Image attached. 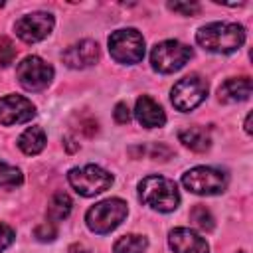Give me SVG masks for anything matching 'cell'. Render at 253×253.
<instances>
[{
    "label": "cell",
    "mask_w": 253,
    "mask_h": 253,
    "mask_svg": "<svg viewBox=\"0 0 253 253\" xmlns=\"http://www.w3.org/2000/svg\"><path fill=\"white\" fill-rule=\"evenodd\" d=\"M196 42L211 53H233L245 42V28L235 22H211L196 32Z\"/></svg>",
    "instance_id": "1"
},
{
    "label": "cell",
    "mask_w": 253,
    "mask_h": 253,
    "mask_svg": "<svg viewBox=\"0 0 253 253\" xmlns=\"http://www.w3.org/2000/svg\"><path fill=\"white\" fill-rule=\"evenodd\" d=\"M138 200L162 213L174 211L180 206V194L172 180L152 174L138 182Z\"/></svg>",
    "instance_id": "2"
},
{
    "label": "cell",
    "mask_w": 253,
    "mask_h": 253,
    "mask_svg": "<svg viewBox=\"0 0 253 253\" xmlns=\"http://www.w3.org/2000/svg\"><path fill=\"white\" fill-rule=\"evenodd\" d=\"M126 213H128L126 202H123L121 198H109V200H103L87 210L85 223L93 233L105 235V233H111L113 229H117L125 221Z\"/></svg>",
    "instance_id": "3"
},
{
    "label": "cell",
    "mask_w": 253,
    "mask_h": 253,
    "mask_svg": "<svg viewBox=\"0 0 253 253\" xmlns=\"http://www.w3.org/2000/svg\"><path fill=\"white\" fill-rule=\"evenodd\" d=\"M109 53L117 63L134 65L144 57V38L134 28H123L109 36Z\"/></svg>",
    "instance_id": "4"
},
{
    "label": "cell",
    "mask_w": 253,
    "mask_h": 253,
    "mask_svg": "<svg viewBox=\"0 0 253 253\" xmlns=\"http://www.w3.org/2000/svg\"><path fill=\"white\" fill-rule=\"evenodd\" d=\"M67 180L71 184V188L85 198L97 196L105 190H109L113 186V174L97 164H85L79 168H71L67 174Z\"/></svg>",
    "instance_id": "5"
},
{
    "label": "cell",
    "mask_w": 253,
    "mask_h": 253,
    "mask_svg": "<svg viewBox=\"0 0 253 253\" xmlns=\"http://www.w3.org/2000/svg\"><path fill=\"white\" fill-rule=\"evenodd\" d=\"M192 55L194 51L190 45L178 40H164L152 47L150 63H152V69L158 73H174L182 69L192 59Z\"/></svg>",
    "instance_id": "6"
},
{
    "label": "cell",
    "mask_w": 253,
    "mask_h": 253,
    "mask_svg": "<svg viewBox=\"0 0 253 253\" xmlns=\"http://www.w3.org/2000/svg\"><path fill=\"white\" fill-rule=\"evenodd\" d=\"M182 184L186 190L198 196H217L227 188V176L211 166H196L182 174Z\"/></svg>",
    "instance_id": "7"
},
{
    "label": "cell",
    "mask_w": 253,
    "mask_h": 253,
    "mask_svg": "<svg viewBox=\"0 0 253 253\" xmlns=\"http://www.w3.org/2000/svg\"><path fill=\"white\" fill-rule=\"evenodd\" d=\"M206 95H208V81L204 77L192 73L174 83V87L170 91V101L178 111L190 113L198 105H202Z\"/></svg>",
    "instance_id": "8"
},
{
    "label": "cell",
    "mask_w": 253,
    "mask_h": 253,
    "mask_svg": "<svg viewBox=\"0 0 253 253\" xmlns=\"http://www.w3.org/2000/svg\"><path fill=\"white\" fill-rule=\"evenodd\" d=\"M16 77L26 91H43L53 79V67L38 55H28L18 63Z\"/></svg>",
    "instance_id": "9"
},
{
    "label": "cell",
    "mask_w": 253,
    "mask_h": 253,
    "mask_svg": "<svg viewBox=\"0 0 253 253\" xmlns=\"http://www.w3.org/2000/svg\"><path fill=\"white\" fill-rule=\"evenodd\" d=\"M53 24H55V20L49 12H32V14L22 16L20 20H16L14 32L22 42L38 43L51 34Z\"/></svg>",
    "instance_id": "10"
},
{
    "label": "cell",
    "mask_w": 253,
    "mask_h": 253,
    "mask_svg": "<svg viewBox=\"0 0 253 253\" xmlns=\"http://www.w3.org/2000/svg\"><path fill=\"white\" fill-rule=\"evenodd\" d=\"M36 117V107L30 99L22 95H4L0 97V123L4 126L22 125Z\"/></svg>",
    "instance_id": "11"
},
{
    "label": "cell",
    "mask_w": 253,
    "mask_h": 253,
    "mask_svg": "<svg viewBox=\"0 0 253 253\" xmlns=\"http://www.w3.org/2000/svg\"><path fill=\"white\" fill-rule=\"evenodd\" d=\"M61 59L67 67L71 69H85L91 67L99 61V45L93 40H81L73 45H69L63 53Z\"/></svg>",
    "instance_id": "12"
},
{
    "label": "cell",
    "mask_w": 253,
    "mask_h": 253,
    "mask_svg": "<svg viewBox=\"0 0 253 253\" xmlns=\"http://www.w3.org/2000/svg\"><path fill=\"white\" fill-rule=\"evenodd\" d=\"M168 245L174 253H210L208 241L190 227H176L168 233Z\"/></svg>",
    "instance_id": "13"
},
{
    "label": "cell",
    "mask_w": 253,
    "mask_h": 253,
    "mask_svg": "<svg viewBox=\"0 0 253 253\" xmlns=\"http://www.w3.org/2000/svg\"><path fill=\"white\" fill-rule=\"evenodd\" d=\"M134 117L136 121L144 126V128H156V126H164L166 123V115L164 109L148 95H142L136 99L134 105Z\"/></svg>",
    "instance_id": "14"
},
{
    "label": "cell",
    "mask_w": 253,
    "mask_h": 253,
    "mask_svg": "<svg viewBox=\"0 0 253 253\" xmlns=\"http://www.w3.org/2000/svg\"><path fill=\"white\" fill-rule=\"evenodd\" d=\"M253 83L249 77H231L227 81H223L217 89V99L221 103H241L247 101L251 95Z\"/></svg>",
    "instance_id": "15"
},
{
    "label": "cell",
    "mask_w": 253,
    "mask_h": 253,
    "mask_svg": "<svg viewBox=\"0 0 253 253\" xmlns=\"http://www.w3.org/2000/svg\"><path fill=\"white\" fill-rule=\"evenodd\" d=\"M178 138L186 148L194 152H206L211 146V136L204 126H188L178 132Z\"/></svg>",
    "instance_id": "16"
},
{
    "label": "cell",
    "mask_w": 253,
    "mask_h": 253,
    "mask_svg": "<svg viewBox=\"0 0 253 253\" xmlns=\"http://www.w3.org/2000/svg\"><path fill=\"white\" fill-rule=\"evenodd\" d=\"M45 140H47V138H45V132H43L42 126H30V128H26V130L20 134L18 146H20V150H22L24 154L34 156V154H40V152L43 150Z\"/></svg>",
    "instance_id": "17"
},
{
    "label": "cell",
    "mask_w": 253,
    "mask_h": 253,
    "mask_svg": "<svg viewBox=\"0 0 253 253\" xmlns=\"http://www.w3.org/2000/svg\"><path fill=\"white\" fill-rule=\"evenodd\" d=\"M73 202L65 192H55L47 204V219L49 221H61L71 213Z\"/></svg>",
    "instance_id": "18"
},
{
    "label": "cell",
    "mask_w": 253,
    "mask_h": 253,
    "mask_svg": "<svg viewBox=\"0 0 253 253\" xmlns=\"http://www.w3.org/2000/svg\"><path fill=\"white\" fill-rule=\"evenodd\" d=\"M146 247H148V239L144 235L128 233L115 241L113 253H142V251H146Z\"/></svg>",
    "instance_id": "19"
},
{
    "label": "cell",
    "mask_w": 253,
    "mask_h": 253,
    "mask_svg": "<svg viewBox=\"0 0 253 253\" xmlns=\"http://www.w3.org/2000/svg\"><path fill=\"white\" fill-rule=\"evenodd\" d=\"M190 219H192V223H194L198 229H202V231H206V233L213 231V227H215V219H213L211 211H210L206 206H194V208L190 210Z\"/></svg>",
    "instance_id": "20"
},
{
    "label": "cell",
    "mask_w": 253,
    "mask_h": 253,
    "mask_svg": "<svg viewBox=\"0 0 253 253\" xmlns=\"http://www.w3.org/2000/svg\"><path fill=\"white\" fill-rule=\"evenodd\" d=\"M24 182V174L20 168L0 162V188H16Z\"/></svg>",
    "instance_id": "21"
},
{
    "label": "cell",
    "mask_w": 253,
    "mask_h": 253,
    "mask_svg": "<svg viewBox=\"0 0 253 253\" xmlns=\"http://www.w3.org/2000/svg\"><path fill=\"white\" fill-rule=\"evenodd\" d=\"M34 237L42 243H47V241H53L57 237V229L53 225V221H43L40 225H36L34 229Z\"/></svg>",
    "instance_id": "22"
},
{
    "label": "cell",
    "mask_w": 253,
    "mask_h": 253,
    "mask_svg": "<svg viewBox=\"0 0 253 253\" xmlns=\"http://www.w3.org/2000/svg\"><path fill=\"white\" fill-rule=\"evenodd\" d=\"M16 57V47L8 38L0 40V67H8Z\"/></svg>",
    "instance_id": "23"
},
{
    "label": "cell",
    "mask_w": 253,
    "mask_h": 253,
    "mask_svg": "<svg viewBox=\"0 0 253 253\" xmlns=\"http://www.w3.org/2000/svg\"><path fill=\"white\" fill-rule=\"evenodd\" d=\"M168 8L182 16H194L202 10V6L198 2H168Z\"/></svg>",
    "instance_id": "24"
},
{
    "label": "cell",
    "mask_w": 253,
    "mask_h": 253,
    "mask_svg": "<svg viewBox=\"0 0 253 253\" xmlns=\"http://www.w3.org/2000/svg\"><path fill=\"white\" fill-rule=\"evenodd\" d=\"M14 237H16L14 229L10 225H6V223H0V253L6 251L14 243Z\"/></svg>",
    "instance_id": "25"
},
{
    "label": "cell",
    "mask_w": 253,
    "mask_h": 253,
    "mask_svg": "<svg viewBox=\"0 0 253 253\" xmlns=\"http://www.w3.org/2000/svg\"><path fill=\"white\" fill-rule=\"evenodd\" d=\"M113 117L119 125H126L130 121V111L126 107V103H117L115 105V111H113Z\"/></svg>",
    "instance_id": "26"
},
{
    "label": "cell",
    "mask_w": 253,
    "mask_h": 253,
    "mask_svg": "<svg viewBox=\"0 0 253 253\" xmlns=\"http://www.w3.org/2000/svg\"><path fill=\"white\" fill-rule=\"evenodd\" d=\"M245 132H247V134H251V113L245 117Z\"/></svg>",
    "instance_id": "27"
},
{
    "label": "cell",
    "mask_w": 253,
    "mask_h": 253,
    "mask_svg": "<svg viewBox=\"0 0 253 253\" xmlns=\"http://www.w3.org/2000/svg\"><path fill=\"white\" fill-rule=\"evenodd\" d=\"M71 142H73L71 138H65V144H67V150H69V152H73L75 148H79V144H71Z\"/></svg>",
    "instance_id": "28"
}]
</instances>
